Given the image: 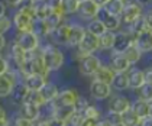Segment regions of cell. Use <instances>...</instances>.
Here are the masks:
<instances>
[{
    "label": "cell",
    "mask_w": 152,
    "mask_h": 126,
    "mask_svg": "<svg viewBox=\"0 0 152 126\" xmlns=\"http://www.w3.org/2000/svg\"><path fill=\"white\" fill-rule=\"evenodd\" d=\"M123 7H125V1H120V0H109L107 3H104L102 6V10L110 15V16H117L120 18L122 12H123Z\"/></svg>",
    "instance_id": "cb8c5ba5"
},
{
    "label": "cell",
    "mask_w": 152,
    "mask_h": 126,
    "mask_svg": "<svg viewBox=\"0 0 152 126\" xmlns=\"http://www.w3.org/2000/svg\"><path fill=\"white\" fill-rule=\"evenodd\" d=\"M78 97H80V94L75 89H64V90H59L57 99L52 103L55 104L57 109H59V107H74Z\"/></svg>",
    "instance_id": "9c48e42d"
},
{
    "label": "cell",
    "mask_w": 152,
    "mask_h": 126,
    "mask_svg": "<svg viewBox=\"0 0 152 126\" xmlns=\"http://www.w3.org/2000/svg\"><path fill=\"white\" fill-rule=\"evenodd\" d=\"M20 81L23 83L31 92H39V90L47 84L48 77L41 75V74H29V75H25Z\"/></svg>",
    "instance_id": "2e32d148"
},
{
    "label": "cell",
    "mask_w": 152,
    "mask_h": 126,
    "mask_svg": "<svg viewBox=\"0 0 152 126\" xmlns=\"http://www.w3.org/2000/svg\"><path fill=\"white\" fill-rule=\"evenodd\" d=\"M20 81L16 73L13 71H6L4 74L0 75V99H6L12 94L15 86Z\"/></svg>",
    "instance_id": "8992f818"
},
{
    "label": "cell",
    "mask_w": 152,
    "mask_h": 126,
    "mask_svg": "<svg viewBox=\"0 0 152 126\" xmlns=\"http://www.w3.org/2000/svg\"><path fill=\"white\" fill-rule=\"evenodd\" d=\"M7 15V6L4 3V0H0V16Z\"/></svg>",
    "instance_id": "f5cc1de1"
},
{
    "label": "cell",
    "mask_w": 152,
    "mask_h": 126,
    "mask_svg": "<svg viewBox=\"0 0 152 126\" xmlns=\"http://www.w3.org/2000/svg\"><path fill=\"white\" fill-rule=\"evenodd\" d=\"M132 44H133V36L129 34L128 31L120 29L119 32H116V39H115V45L112 48V52L113 54H122Z\"/></svg>",
    "instance_id": "5bb4252c"
},
{
    "label": "cell",
    "mask_w": 152,
    "mask_h": 126,
    "mask_svg": "<svg viewBox=\"0 0 152 126\" xmlns=\"http://www.w3.org/2000/svg\"><path fill=\"white\" fill-rule=\"evenodd\" d=\"M143 12L145 9L139 6L138 3H135L133 0H128L125 3V7L123 12L120 15V22H122V28H126L130 23H133L136 19H139L143 16Z\"/></svg>",
    "instance_id": "5b68a950"
},
{
    "label": "cell",
    "mask_w": 152,
    "mask_h": 126,
    "mask_svg": "<svg viewBox=\"0 0 152 126\" xmlns=\"http://www.w3.org/2000/svg\"><path fill=\"white\" fill-rule=\"evenodd\" d=\"M107 64L110 65V68L113 70L116 74H119V73H128L130 70V67H132L123 54H112V57H110Z\"/></svg>",
    "instance_id": "d6986e66"
},
{
    "label": "cell",
    "mask_w": 152,
    "mask_h": 126,
    "mask_svg": "<svg viewBox=\"0 0 152 126\" xmlns=\"http://www.w3.org/2000/svg\"><path fill=\"white\" fill-rule=\"evenodd\" d=\"M12 29H13L12 18H10V16H7V15L0 16V34L1 35H7Z\"/></svg>",
    "instance_id": "d590c367"
},
{
    "label": "cell",
    "mask_w": 152,
    "mask_h": 126,
    "mask_svg": "<svg viewBox=\"0 0 152 126\" xmlns=\"http://www.w3.org/2000/svg\"><path fill=\"white\" fill-rule=\"evenodd\" d=\"M115 39H116V32L106 31L103 35H100L99 36L100 51H112V48L115 45Z\"/></svg>",
    "instance_id": "484cf974"
},
{
    "label": "cell",
    "mask_w": 152,
    "mask_h": 126,
    "mask_svg": "<svg viewBox=\"0 0 152 126\" xmlns=\"http://www.w3.org/2000/svg\"><path fill=\"white\" fill-rule=\"evenodd\" d=\"M12 41L16 42L18 45L23 49L25 52H34V51H38V49L41 48V45H42V42H41L42 39H41L34 31L19 32V34L15 32V36H13Z\"/></svg>",
    "instance_id": "3957f363"
},
{
    "label": "cell",
    "mask_w": 152,
    "mask_h": 126,
    "mask_svg": "<svg viewBox=\"0 0 152 126\" xmlns=\"http://www.w3.org/2000/svg\"><path fill=\"white\" fill-rule=\"evenodd\" d=\"M122 54L125 55V58L128 59L129 64H130L132 67H133V65H136L140 59H142V55H143V54H142V52H140L139 49L133 45V44H132V45H129L128 48L122 52Z\"/></svg>",
    "instance_id": "f1b7e54d"
},
{
    "label": "cell",
    "mask_w": 152,
    "mask_h": 126,
    "mask_svg": "<svg viewBox=\"0 0 152 126\" xmlns=\"http://www.w3.org/2000/svg\"><path fill=\"white\" fill-rule=\"evenodd\" d=\"M130 107H132V102L129 100L128 96H123V94L115 96V97L109 102V106H107V109H109L110 112H115V113H119V115L128 112Z\"/></svg>",
    "instance_id": "9a60e30c"
},
{
    "label": "cell",
    "mask_w": 152,
    "mask_h": 126,
    "mask_svg": "<svg viewBox=\"0 0 152 126\" xmlns=\"http://www.w3.org/2000/svg\"><path fill=\"white\" fill-rule=\"evenodd\" d=\"M110 86H112V90H115V92H119V93L129 90L128 74H126V73H119V74H116Z\"/></svg>",
    "instance_id": "d4e9b609"
},
{
    "label": "cell",
    "mask_w": 152,
    "mask_h": 126,
    "mask_svg": "<svg viewBox=\"0 0 152 126\" xmlns=\"http://www.w3.org/2000/svg\"><path fill=\"white\" fill-rule=\"evenodd\" d=\"M104 117L113 126H125L123 125V122H122V115H119V113H115V112L107 110V113L104 115Z\"/></svg>",
    "instance_id": "74e56055"
},
{
    "label": "cell",
    "mask_w": 152,
    "mask_h": 126,
    "mask_svg": "<svg viewBox=\"0 0 152 126\" xmlns=\"http://www.w3.org/2000/svg\"><path fill=\"white\" fill-rule=\"evenodd\" d=\"M25 1H26V0H4L6 6H7V7H12V9H18V7H20Z\"/></svg>",
    "instance_id": "7dc6e473"
},
{
    "label": "cell",
    "mask_w": 152,
    "mask_h": 126,
    "mask_svg": "<svg viewBox=\"0 0 152 126\" xmlns=\"http://www.w3.org/2000/svg\"><path fill=\"white\" fill-rule=\"evenodd\" d=\"M133 1H135V3H138L139 6H142L143 9H145V7H148V6H151V4H152V0H133Z\"/></svg>",
    "instance_id": "816d5d0a"
},
{
    "label": "cell",
    "mask_w": 152,
    "mask_h": 126,
    "mask_svg": "<svg viewBox=\"0 0 152 126\" xmlns=\"http://www.w3.org/2000/svg\"><path fill=\"white\" fill-rule=\"evenodd\" d=\"M52 12H61V0H44Z\"/></svg>",
    "instance_id": "7bdbcfd3"
},
{
    "label": "cell",
    "mask_w": 152,
    "mask_h": 126,
    "mask_svg": "<svg viewBox=\"0 0 152 126\" xmlns=\"http://www.w3.org/2000/svg\"><path fill=\"white\" fill-rule=\"evenodd\" d=\"M120 1H125V3H126V1H128V0H120Z\"/></svg>",
    "instance_id": "91938a15"
},
{
    "label": "cell",
    "mask_w": 152,
    "mask_h": 126,
    "mask_svg": "<svg viewBox=\"0 0 152 126\" xmlns=\"http://www.w3.org/2000/svg\"><path fill=\"white\" fill-rule=\"evenodd\" d=\"M143 21H145V25H146V29L152 31V7L143 12Z\"/></svg>",
    "instance_id": "ee69618b"
},
{
    "label": "cell",
    "mask_w": 152,
    "mask_h": 126,
    "mask_svg": "<svg viewBox=\"0 0 152 126\" xmlns=\"http://www.w3.org/2000/svg\"><path fill=\"white\" fill-rule=\"evenodd\" d=\"M88 92H90V96L93 97V100H96V102H104V100H107L112 96L113 90H112V86L100 83L97 80H93L90 83Z\"/></svg>",
    "instance_id": "ba28073f"
},
{
    "label": "cell",
    "mask_w": 152,
    "mask_h": 126,
    "mask_svg": "<svg viewBox=\"0 0 152 126\" xmlns=\"http://www.w3.org/2000/svg\"><path fill=\"white\" fill-rule=\"evenodd\" d=\"M45 122H47V126H68L67 122L64 119L58 117V116H51V117H48Z\"/></svg>",
    "instance_id": "b9f144b4"
},
{
    "label": "cell",
    "mask_w": 152,
    "mask_h": 126,
    "mask_svg": "<svg viewBox=\"0 0 152 126\" xmlns=\"http://www.w3.org/2000/svg\"><path fill=\"white\" fill-rule=\"evenodd\" d=\"M93 1L97 4V6H100V7H102L104 3H107V1H109V0H93Z\"/></svg>",
    "instance_id": "9f6ffc18"
},
{
    "label": "cell",
    "mask_w": 152,
    "mask_h": 126,
    "mask_svg": "<svg viewBox=\"0 0 152 126\" xmlns=\"http://www.w3.org/2000/svg\"><path fill=\"white\" fill-rule=\"evenodd\" d=\"M29 1H32V3H38V1H42V0H29Z\"/></svg>",
    "instance_id": "680465c9"
},
{
    "label": "cell",
    "mask_w": 152,
    "mask_h": 126,
    "mask_svg": "<svg viewBox=\"0 0 152 126\" xmlns=\"http://www.w3.org/2000/svg\"><path fill=\"white\" fill-rule=\"evenodd\" d=\"M6 71H9V61H7L6 57H3V55L0 54V75L4 74Z\"/></svg>",
    "instance_id": "bcb514c9"
},
{
    "label": "cell",
    "mask_w": 152,
    "mask_h": 126,
    "mask_svg": "<svg viewBox=\"0 0 152 126\" xmlns=\"http://www.w3.org/2000/svg\"><path fill=\"white\" fill-rule=\"evenodd\" d=\"M68 34H70V22L65 21L62 25H59L58 28H55L54 31H51V34L48 36V41L57 46L67 45Z\"/></svg>",
    "instance_id": "30bf717a"
},
{
    "label": "cell",
    "mask_w": 152,
    "mask_h": 126,
    "mask_svg": "<svg viewBox=\"0 0 152 126\" xmlns=\"http://www.w3.org/2000/svg\"><path fill=\"white\" fill-rule=\"evenodd\" d=\"M9 122H10V119H9L7 112L4 110V107L0 106V126H9Z\"/></svg>",
    "instance_id": "f6af8a7d"
},
{
    "label": "cell",
    "mask_w": 152,
    "mask_h": 126,
    "mask_svg": "<svg viewBox=\"0 0 152 126\" xmlns=\"http://www.w3.org/2000/svg\"><path fill=\"white\" fill-rule=\"evenodd\" d=\"M29 93H31V90H29V89L25 86L22 81H19V83L15 86V89H13L12 94H10V100H12V104H15V106H20V104H23L25 102H28Z\"/></svg>",
    "instance_id": "ac0fdd59"
},
{
    "label": "cell",
    "mask_w": 152,
    "mask_h": 126,
    "mask_svg": "<svg viewBox=\"0 0 152 126\" xmlns=\"http://www.w3.org/2000/svg\"><path fill=\"white\" fill-rule=\"evenodd\" d=\"M149 116H152V102H149Z\"/></svg>",
    "instance_id": "6f0895ef"
},
{
    "label": "cell",
    "mask_w": 152,
    "mask_h": 126,
    "mask_svg": "<svg viewBox=\"0 0 152 126\" xmlns=\"http://www.w3.org/2000/svg\"><path fill=\"white\" fill-rule=\"evenodd\" d=\"M136 115L139 116L140 119H145L149 116V103L145 102V100H140V99H136L133 103H132V107H130Z\"/></svg>",
    "instance_id": "f546056e"
},
{
    "label": "cell",
    "mask_w": 152,
    "mask_h": 126,
    "mask_svg": "<svg viewBox=\"0 0 152 126\" xmlns=\"http://www.w3.org/2000/svg\"><path fill=\"white\" fill-rule=\"evenodd\" d=\"M103 25H104L106 31H110V32H119L120 29H122V22H120V18H117V16H110V15H107L104 13L103 10L99 12V16H97Z\"/></svg>",
    "instance_id": "ffe728a7"
},
{
    "label": "cell",
    "mask_w": 152,
    "mask_h": 126,
    "mask_svg": "<svg viewBox=\"0 0 152 126\" xmlns=\"http://www.w3.org/2000/svg\"><path fill=\"white\" fill-rule=\"evenodd\" d=\"M39 93H41L42 99L45 100V103H51V102H54V100L57 99V96H58L59 86L55 81H47V84L39 90Z\"/></svg>",
    "instance_id": "7402d4cb"
},
{
    "label": "cell",
    "mask_w": 152,
    "mask_h": 126,
    "mask_svg": "<svg viewBox=\"0 0 152 126\" xmlns=\"http://www.w3.org/2000/svg\"><path fill=\"white\" fill-rule=\"evenodd\" d=\"M77 49L83 52L84 55H90V54H97L100 51V46H99V38L94 36V35L88 34L86 31V35L81 39V42L78 44Z\"/></svg>",
    "instance_id": "8fae6325"
},
{
    "label": "cell",
    "mask_w": 152,
    "mask_h": 126,
    "mask_svg": "<svg viewBox=\"0 0 152 126\" xmlns=\"http://www.w3.org/2000/svg\"><path fill=\"white\" fill-rule=\"evenodd\" d=\"M65 21H67V18H65L61 12H51V15L48 16L44 22H45V25L48 26L49 34H51V31H54L55 28H58L59 25H62Z\"/></svg>",
    "instance_id": "83f0119b"
},
{
    "label": "cell",
    "mask_w": 152,
    "mask_h": 126,
    "mask_svg": "<svg viewBox=\"0 0 152 126\" xmlns=\"http://www.w3.org/2000/svg\"><path fill=\"white\" fill-rule=\"evenodd\" d=\"M6 46H7V39H6V35L0 34V54H1V51H3Z\"/></svg>",
    "instance_id": "f907efd6"
},
{
    "label": "cell",
    "mask_w": 152,
    "mask_h": 126,
    "mask_svg": "<svg viewBox=\"0 0 152 126\" xmlns=\"http://www.w3.org/2000/svg\"><path fill=\"white\" fill-rule=\"evenodd\" d=\"M83 120H84V115L74 110V113H72V115L70 116V119L67 120V125L68 126H81Z\"/></svg>",
    "instance_id": "f35d334b"
},
{
    "label": "cell",
    "mask_w": 152,
    "mask_h": 126,
    "mask_svg": "<svg viewBox=\"0 0 152 126\" xmlns=\"http://www.w3.org/2000/svg\"><path fill=\"white\" fill-rule=\"evenodd\" d=\"M136 92V96H138V99L140 100H145V102H152V84H148V83H143L142 86H140L138 90H135Z\"/></svg>",
    "instance_id": "836d02e7"
},
{
    "label": "cell",
    "mask_w": 152,
    "mask_h": 126,
    "mask_svg": "<svg viewBox=\"0 0 152 126\" xmlns=\"http://www.w3.org/2000/svg\"><path fill=\"white\" fill-rule=\"evenodd\" d=\"M115 75H116V73L110 68V65L109 64H103L100 68L97 70V73L93 75V80H97L100 83H104V84L110 86L113 78H115Z\"/></svg>",
    "instance_id": "603a6c76"
},
{
    "label": "cell",
    "mask_w": 152,
    "mask_h": 126,
    "mask_svg": "<svg viewBox=\"0 0 152 126\" xmlns=\"http://www.w3.org/2000/svg\"><path fill=\"white\" fill-rule=\"evenodd\" d=\"M97 122H99V120H94V119H87V117H84V120H83L81 126H97Z\"/></svg>",
    "instance_id": "681fc988"
},
{
    "label": "cell",
    "mask_w": 152,
    "mask_h": 126,
    "mask_svg": "<svg viewBox=\"0 0 152 126\" xmlns=\"http://www.w3.org/2000/svg\"><path fill=\"white\" fill-rule=\"evenodd\" d=\"M102 65H103V61H102V58L99 57L97 54L86 55V57H83L77 62L78 73L81 74L83 77H93Z\"/></svg>",
    "instance_id": "277c9868"
},
{
    "label": "cell",
    "mask_w": 152,
    "mask_h": 126,
    "mask_svg": "<svg viewBox=\"0 0 152 126\" xmlns=\"http://www.w3.org/2000/svg\"><path fill=\"white\" fill-rule=\"evenodd\" d=\"M102 10L100 6H97L93 0H86V1H81L80 6H78V10H77V16L80 18V21L83 22H88L94 18L99 16V12Z\"/></svg>",
    "instance_id": "52a82bcc"
},
{
    "label": "cell",
    "mask_w": 152,
    "mask_h": 126,
    "mask_svg": "<svg viewBox=\"0 0 152 126\" xmlns=\"http://www.w3.org/2000/svg\"><path fill=\"white\" fill-rule=\"evenodd\" d=\"M97 126H113V125H112V123H110V122L106 119L104 116H103V117H102V119L97 122Z\"/></svg>",
    "instance_id": "11a10c76"
},
{
    "label": "cell",
    "mask_w": 152,
    "mask_h": 126,
    "mask_svg": "<svg viewBox=\"0 0 152 126\" xmlns=\"http://www.w3.org/2000/svg\"><path fill=\"white\" fill-rule=\"evenodd\" d=\"M18 115L25 117V119H29L32 122H36V120H39V116H41V107L31 103V102H25L23 104L19 106Z\"/></svg>",
    "instance_id": "e0dca14e"
},
{
    "label": "cell",
    "mask_w": 152,
    "mask_h": 126,
    "mask_svg": "<svg viewBox=\"0 0 152 126\" xmlns=\"http://www.w3.org/2000/svg\"><path fill=\"white\" fill-rule=\"evenodd\" d=\"M10 18H12V22H13V31L16 34L32 31L34 21H35V13H34L32 1L26 0L20 7L15 9V12H13V15Z\"/></svg>",
    "instance_id": "6da1fadb"
},
{
    "label": "cell",
    "mask_w": 152,
    "mask_h": 126,
    "mask_svg": "<svg viewBox=\"0 0 152 126\" xmlns=\"http://www.w3.org/2000/svg\"><path fill=\"white\" fill-rule=\"evenodd\" d=\"M143 74H145V83L152 84V65L143 70Z\"/></svg>",
    "instance_id": "c3c4849f"
},
{
    "label": "cell",
    "mask_w": 152,
    "mask_h": 126,
    "mask_svg": "<svg viewBox=\"0 0 152 126\" xmlns=\"http://www.w3.org/2000/svg\"><path fill=\"white\" fill-rule=\"evenodd\" d=\"M9 123H12V126H35V122H32L29 119H25L22 116H19L18 113L13 115L12 120Z\"/></svg>",
    "instance_id": "8d00e7d4"
},
{
    "label": "cell",
    "mask_w": 152,
    "mask_h": 126,
    "mask_svg": "<svg viewBox=\"0 0 152 126\" xmlns=\"http://www.w3.org/2000/svg\"><path fill=\"white\" fill-rule=\"evenodd\" d=\"M86 35V26L80 22H70V34H68V41L67 46L70 48H77L78 44Z\"/></svg>",
    "instance_id": "7c38bea8"
},
{
    "label": "cell",
    "mask_w": 152,
    "mask_h": 126,
    "mask_svg": "<svg viewBox=\"0 0 152 126\" xmlns=\"http://www.w3.org/2000/svg\"><path fill=\"white\" fill-rule=\"evenodd\" d=\"M133 45L136 46L142 54H151L152 52V31L145 29L143 32L138 34L133 38Z\"/></svg>",
    "instance_id": "4fadbf2b"
},
{
    "label": "cell",
    "mask_w": 152,
    "mask_h": 126,
    "mask_svg": "<svg viewBox=\"0 0 152 126\" xmlns=\"http://www.w3.org/2000/svg\"><path fill=\"white\" fill-rule=\"evenodd\" d=\"M84 26H86V31H87L88 34L94 35V36H97V38L106 32L104 25H103V22H102L99 18H94V19H91V21H88Z\"/></svg>",
    "instance_id": "4316f807"
},
{
    "label": "cell",
    "mask_w": 152,
    "mask_h": 126,
    "mask_svg": "<svg viewBox=\"0 0 152 126\" xmlns=\"http://www.w3.org/2000/svg\"><path fill=\"white\" fill-rule=\"evenodd\" d=\"M41 57L49 73H57L65 65V54L49 41L47 44L41 45Z\"/></svg>",
    "instance_id": "7a4b0ae2"
},
{
    "label": "cell",
    "mask_w": 152,
    "mask_h": 126,
    "mask_svg": "<svg viewBox=\"0 0 152 126\" xmlns=\"http://www.w3.org/2000/svg\"><path fill=\"white\" fill-rule=\"evenodd\" d=\"M84 117H87V119H94V120H100L103 115H102V109L100 107H97L96 104H88V107L84 110Z\"/></svg>",
    "instance_id": "e575fe53"
},
{
    "label": "cell",
    "mask_w": 152,
    "mask_h": 126,
    "mask_svg": "<svg viewBox=\"0 0 152 126\" xmlns=\"http://www.w3.org/2000/svg\"><path fill=\"white\" fill-rule=\"evenodd\" d=\"M78 1H80V3H81V1H86V0H78Z\"/></svg>",
    "instance_id": "94428289"
},
{
    "label": "cell",
    "mask_w": 152,
    "mask_h": 126,
    "mask_svg": "<svg viewBox=\"0 0 152 126\" xmlns=\"http://www.w3.org/2000/svg\"><path fill=\"white\" fill-rule=\"evenodd\" d=\"M34 4V13H35V21H45L48 16L51 15V9L45 4V1H38V3H32Z\"/></svg>",
    "instance_id": "1f68e13d"
},
{
    "label": "cell",
    "mask_w": 152,
    "mask_h": 126,
    "mask_svg": "<svg viewBox=\"0 0 152 126\" xmlns=\"http://www.w3.org/2000/svg\"><path fill=\"white\" fill-rule=\"evenodd\" d=\"M128 80H129V89L130 90H138L140 86L145 83V74L143 70L136 68V67H130L128 73Z\"/></svg>",
    "instance_id": "44dd1931"
},
{
    "label": "cell",
    "mask_w": 152,
    "mask_h": 126,
    "mask_svg": "<svg viewBox=\"0 0 152 126\" xmlns=\"http://www.w3.org/2000/svg\"><path fill=\"white\" fill-rule=\"evenodd\" d=\"M140 126H152V116H148V117L142 119V122H140Z\"/></svg>",
    "instance_id": "db71d44e"
},
{
    "label": "cell",
    "mask_w": 152,
    "mask_h": 126,
    "mask_svg": "<svg viewBox=\"0 0 152 126\" xmlns=\"http://www.w3.org/2000/svg\"><path fill=\"white\" fill-rule=\"evenodd\" d=\"M28 102L36 104V106H39V107H42V106L45 104V100L42 99V96H41V93H39V92H31V93H29Z\"/></svg>",
    "instance_id": "60d3db41"
},
{
    "label": "cell",
    "mask_w": 152,
    "mask_h": 126,
    "mask_svg": "<svg viewBox=\"0 0 152 126\" xmlns=\"http://www.w3.org/2000/svg\"><path fill=\"white\" fill-rule=\"evenodd\" d=\"M88 104H90V102H88L86 97L80 96V97L77 99L75 104H74V110H75V112H78V113H84V110L88 107Z\"/></svg>",
    "instance_id": "ab89813d"
},
{
    "label": "cell",
    "mask_w": 152,
    "mask_h": 126,
    "mask_svg": "<svg viewBox=\"0 0 152 126\" xmlns=\"http://www.w3.org/2000/svg\"><path fill=\"white\" fill-rule=\"evenodd\" d=\"M122 122H123L125 126H140L142 119H140L132 109H129L128 112L122 113Z\"/></svg>",
    "instance_id": "d6a6232c"
},
{
    "label": "cell",
    "mask_w": 152,
    "mask_h": 126,
    "mask_svg": "<svg viewBox=\"0 0 152 126\" xmlns=\"http://www.w3.org/2000/svg\"><path fill=\"white\" fill-rule=\"evenodd\" d=\"M80 1L78 0H61V13L67 18V16H72L78 10Z\"/></svg>",
    "instance_id": "4dcf8cb0"
}]
</instances>
